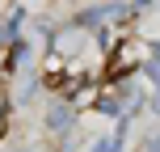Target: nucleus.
<instances>
[{"mask_svg":"<svg viewBox=\"0 0 160 152\" xmlns=\"http://www.w3.org/2000/svg\"><path fill=\"white\" fill-rule=\"evenodd\" d=\"M143 59H148V47H143V42H127V47H118V51L110 55V68H105V72H110V80L131 76Z\"/></svg>","mask_w":160,"mask_h":152,"instance_id":"nucleus-1","label":"nucleus"},{"mask_svg":"<svg viewBox=\"0 0 160 152\" xmlns=\"http://www.w3.org/2000/svg\"><path fill=\"white\" fill-rule=\"evenodd\" d=\"M4 131H8V97L0 89V139H4Z\"/></svg>","mask_w":160,"mask_h":152,"instance_id":"nucleus-2","label":"nucleus"}]
</instances>
